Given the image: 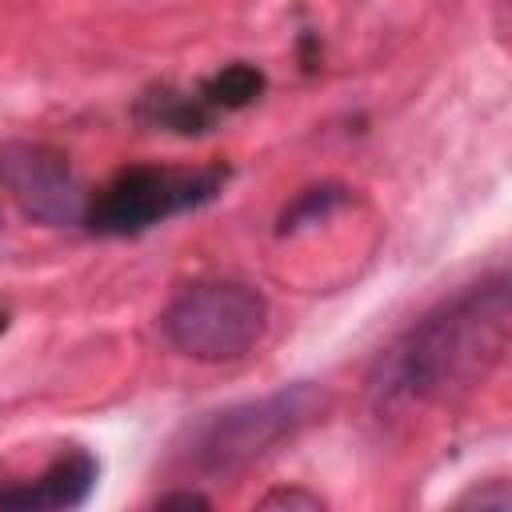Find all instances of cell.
Instances as JSON below:
<instances>
[{
  "label": "cell",
  "instance_id": "obj_1",
  "mask_svg": "<svg viewBox=\"0 0 512 512\" xmlns=\"http://www.w3.org/2000/svg\"><path fill=\"white\" fill-rule=\"evenodd\" d=\"M512 292L508 276L492 272L456 296L440 300L408 324L372 364L368 396L380 412L440 404L484 380L508 352Z\"/></svg>",
  "mask_w": 512,
  "mask_h": 512
},
{
  "label": "cell",
  "instance_id": "obj_2",
  "mask_svg": "<svg viewBox=\"0 0 512 512\" xmlns=\"http://www.w3.org/2000/svg\"><path fill=\"white\" fill-rule=\"evenodd\" d=\"M324 404L328 392L320 384L296 380L276 392L212 408L196 424H188L176 460L196 476H236L304 432L312 420H320Z\"/></svg>",
  "mask_w": 512,
  "mask_h": 512
},
{
  "label": "cell",
  "instance_id": "obj_3",
  "mask_svg": "<svg viewBox=\"0 0 512 512\" xmlns=\"http://www.w3.org/2000/svg\"><path fill=\"white\" fill-rule=\"evenodd\" d=\"M264 324H268L264 296L240 280L184 284L160 312L164 340L200 364L240 360L264 336Z\"/></svg>",
  "mask_w": 512,
  "mask_h": 512
},
{
  "label": "cell",
  "instance_id": "obj_4",
  "mask_svg": "<svg viewBox=\"0 0 512 512\" xmlns=\"http://www.w3.org/2000/svg\"><path fill=\"white\" fill-rule=\"evenodd\" d=\"M224 180L228 168H124L96 196H88L84 228L96 236H136L180 212L212 204L224 192Z\"/></svg>",
  "mask_w": 512,
  "mask_h": 512
},
{
  "label": "cell",
  "instance_id": "obj_5",
  "mask_svg": "<svg viewBox=\"0 0 512 512\" xmlns=\"http://www.w3.org/2000/svg\"><path fill=\"white\" fill-rule=\"evenodd\" d=\"M0 184L16 200V208L40 224L64 228L84 224L88 192L80 188L68 156L52 144L12 140L0 148Z\"/></svg>",
  "mask_w": 512,
  "mask_h": 512
},
{
  "label": "cell",
  "instance_id": "obj_6",
  "mask_svg": "<svg viewBox=\"0 0 512 512\" xmlns=\"http://www.w3.org/2000/svg\"><path fill=\"white\" fill-rule=\"evenodd\" d=\"M100 464L92 452L72 448L64 456H56L36 480H24L16 488H0V508H16V512H48V508H80L88 500V492L96 488Z\"/></svg>",
  "mask_w": 512,
  "mask_h": 512
},
{
  "label": "cell",
  "instance_id": "obj_7",
  "mask_svg": "<svg viewBox=\"0 0 512 512\" xmlns=\"http://www.w3.org/2000/svg\"><path fill=\"white\" fill-rule=\"evenodd\" d=\"M136 116L152 128L180 132V136H200L216 124V112L204 104L200 92H176V88H152L140 96Z\"/></svg>",
  "mask_w": 512,
  "mask_h": 512
},
{
  "label": "cell",
  "instance_id": "obj_8",
  "mask_svg": "<svg viewBox=\"0 0 512 512\" xmlns=\"http://www.w3.org/2000/svg\"><path fill=\"white\" fill-rule=\"evenodd\" d=\"M196 92L204 96V104H208L216 116H220V112H236V108H248L252 100H260V92H264V72H260L256 64L236 60V64H224L220 72H212Z\"/></svg>",
  "mask_w": 512,
  "mask_h": 512
},
{
  "label": "cell",
  "instance_id": "obj_9",
  "mask_svg": "<svg viewBox=\"0 0 512 512\" xmlns=\"http://www.w3.org/2000/svg\"><path fill=\"white\" fill-rule=\"evenodd\" d=\"M352 200L348 184H336V180H324V184H308L300 188L276 216V236H292L308 224H320L324 216H332L336 208H344Z\"/></svg>",
  "mask_w": 512,
  "mask_h": 512
},
{
  "label": "cell",
  "instance_id": "obj_10",
  "mask_svg": "<svg viewBox=\"0 0 512 512\" xmlns=\"http://www.w3.org/2000/svg\"><path fill=\"white\" fill-rule=\"evenodd\" d=\"M260 508H324V500L320 496H312V492H300V488H280V492H268L264 500H260Z\"/></svg>",
  "mask_w": 512,
  "mask_h": 512
},
{
  "label": "cell",
  "instance_id": "obj_11",
  "mask_svg": "<svg viewBox=\"0 0 512 512\" xmlns=\"http://www.w3.org/2000/svg\"><path fill=\"white\" fill-rule=\"evenodd\" d=\"M212 500L204 492H168L156 500V508H208Z\"/></svg>",
  "mask_w": 512,
  "mask_h": 512
},
{
  "label": "cell",
  "instance_id": "obj_12",
  "mask_svg": "<svg viewBox=\"0 0 512 512\" xmlns=\"http://www.w3.org/2000/svg\"><path fill=\"white\" fill-rule=\"evenodd\" d=\"M4 328H8V312L0 308V332H4Z\"/></svg>",
  "mask_w": 512,
  "mask_h": 512
}]
</instances>
